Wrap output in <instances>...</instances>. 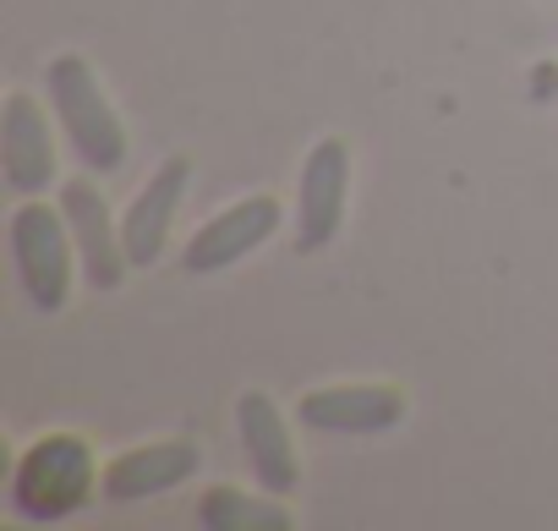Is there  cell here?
<instances>
[{"label": "cell", "instance_id": "cell-1", "mask_svg": "<svg viewBox=\"0 0 558 531\" xmlns=\"http://www.w3.org/2000/svg\"><path fill=\"white\" fill-rule=\"evenodd\" d=\"M50 105H56V121L66 132V143L77 148V159L94 170V176H110L126 165V126L121 116L110 110L94 67L83 56H56L50 61Z\"/></svg>", "mask_w": 558, "mask_h": 531}, {"label": "cell", "instance_id": "cell-2", "mask_svg": "<svg viewBox=\"0 0 558 531\" xmlns=\"http://www.w3.org/2000/svg\"><path fill=\"white\" fill-rule=\"evenodd\" d=\"M94 493V455L72 433L39 438L12 471V509L23 520H66Z\"/></svg>", "mask_w": 558, "mask_h": 531}, {"label": "cell", "instance_id": "cell-3", "mask_svg": "<svg viewBox=\"0 0 558 531\" xmlns=\"http://www.w3.org/2000/svg\"><path fill=\"white\" fill-rule=\"evenodd\" d=\"M72 257H77V241H72V225L61 208H45V203H23L12 214V263H17V280L28 291V302L39 313H61L66 297H72Z\"/></svg>", "mask_w": 558, "mask_h": 531}, {"label": "cell", "instance_id": "cell-4", "mask_svg": "<svg viewBox=\"0 0 558 531\" xmlns=\"http://www.w3.org/2000/svg\"><path fill=\"white\" fill-rule=\"evenodd\" d=\"M351 197V148L340 137H324L302 165V197H296V252H324L345 225Z\"/></svg>", "mask_w": 558, "mask_h": 531}, {"label": "cell", "instance_id": "cell-5", "mask_svg": "<svg viewBox=\"0 0 558 531\" xmlns=\"http://www.w3.org/2000/svg\"><path fill=\"white\" fill-rule=\"evenodd\" d=\"M279 230V203L263 192V197H241L230 203L225 214H214L181 252V269L186 275H225L230 263H241L246 252H257L268 236Z\"/></svg>", "mask_w": 558, "mask_h": 531}, {"label": "cell", "instance_id": "cell-6", "mask_svg": "<svg viewBox=\"0 0 558 531\" xmlns=\"http://www.w3.org/2000/svg\"><path fill=\"white\" fill-rule=\"evenodd\" d=\"M235 427H241V449H246L263 493L291 498L302 487V460H296V444H291V427L279 417V406L263 389H246L235 400Z\"/></svg>", "mask_w": 558, "mask_h": 531}, {"label": "cell", "instance_id": "cell-7", "mask_svg": "<svg viewBox=\"0 0 558 531\" xmlns=\"http://www.w3.org/2000/svg\"><path fill=\"white\" fill-rule=\"evenodd\" d=\"M61 214H66V225H72L77 263H83L88 286L116 291L132 263H126V241H121V230L110 225V208H105L99 186H88V181H66V186H61Z\"/></svg>", "mask_w": 558, "mask_h": 531}, {"label": "cell", "instance_id": "cell-8", "mask_svg": "<svg viewBox=\"0 0 558 531\" xmlns=\"http://www.w3.org/2000/svg\"><path fill=\"white\" fill-rule=\"evenodd\" d=\"M296 417L313 433H389L405 422V395L389 384H335L302 395Z\"/></svg>", "mask_w": 558, "mask_h": 531}, {"label": "cell", "instance_id": "cell-9", "mask_svg": "<svg viewBox=\"0 0 558 531\" xmlns=\"http://www.w3.org/2000/svg\"><path fill=\"white\" fill-rule=\"evenodd\" d=\"M186 181H192V165L175 154L132 197V208L121 219V241H126V263H132V269H154V263H159V252L170 241V225H175V208L186 197Z\"/></svg>", "mask_w": 558, "mask_h": 531}, {"label": "cell", "instance_id": "cell-10", "mask_svg": "<svg viewBox=\"0 0 558 531\" xmlns=\"http://www.w3.org/2000/svg\"><path fill=\"white\" fill-rule=\"evenodd\" d=\"M0 170H7V186L34 197L56 181V137L45 110L28 94L7 99V121H0Z\"/></svg>", "mask_w": 558, "mask_h": 531}, {"label": "cell", "instance_id": "cell-11", "mask_svg": "<svg viewBox=\"0 0 558 531\" xmlns=\"http://www.w3.org/2000/svg\"><path fill=\"white\" fill-rule=\"evenodd\" d=\"M197 466H203L197 444H143V449H126L121 460H110L99 487L110 504H143V498L175 493L186 476H197Z\"/></svg>", "mask_w": 558, "mask_h": 531}, {"label": "cell", "instance_id": "cell-12", "mask_svg": "<svg viewBox=\"0 0 558 531\" xmlns=\"http://www.w3.org/2000/svg\"><path fill=\"white\" fill-rule=\"evenodd\" d=\"M197 520L208 531H296V515L286 504L252 498L241 487H208L197 504Z\"/></svg>", "mask_w": 558, "mask_h": 531}]
</instances>
